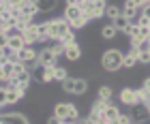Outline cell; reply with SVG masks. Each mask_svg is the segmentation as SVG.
<instances>
[{"instance_id":"6da1fadb","label":"cell","mask_w":150,"mask_h":124,"mask_svg":"<svg viewBox=\"0 0 150 124\" xmlns=\"http://www.w3.org/2000/svg\"><path fill=\"white\" fill-rule=\"evenodd\" d=\"M122 60H125V54L118 47H112V49H105L103 56H101V66H103L105 73H116L122 68Z\"/></svg>"},{"instance_id":"7a4b0ae2","label":"cell","mask_w":150,"mask_h":124,"mask_svg":"<svg viewBox=\"0 0 150 124\" xmlns=\"http://www.w3.org/2000/svg\"><path fill=\"white\" fill-rule=\"evenodd\" d=\"M47 26H50V39H62L67 32H71V24L64 17L47 19Z\"/></svg>"},{"instance_id":"3957f363","label":"cell","mask_w":150,"mask_h":124,"mask_svg":"<svg viewBox=\"0 0 150 124\" xmlns=\"http://www.w3.org/2000/svg\"><path fill=\"white\" fill-rule=\"evenodd\" d=\"M118 99L122 105H127V107H133V105H137L139 103V96H137V88H120V94H118Z\"/></svg>"},{"instance_id":"277c9868","label":"cell","mask_w":150,"mask_h":124,"mask_svg":"<svg viewBox=\"0 0 150 124\" xmlns=\"http://www.w3.org/2000/svg\"><path fill=\"white\" fill-rule=\"evenodd\" d=\"M39 64L47 68V66H58V56L54 54L50 47H43V49L39 51Z\"/></svg>"},{"instance_id":"5b68a950","label":"cell","mask_w":150,"mask_h":124,"mask_svg":"<svg viewBox=\"0 0 150 124\" xmlns=\"http://www.w3.org/2000/svg\"><path fill=\"white\" fill-rule=\"evenodd\" d=\"M4 88H6V105H15L26 94V90H22V88H17V86H4Z\"/></svg>"},{"instance_id":"8992f818","label":"cell","mask_w":150,"mask_h":124,"mask_svg":"<svg viewBox=\"0 0 150 124\" xmlns=\"http://www.w3.org/2000/svg\"><path fill=\"white\" fill-rule=\"evenodd\" d=\"M39 24H30L28 28H26L24 32H22V39L26 41V45H35V43H39Z\"/></svg>"},{"instance_id":"52a82bcc","label":"cell","mask_w":150,"mask_h":124,"mask_svg":"<svg viewBox=\"0 0 150 124\" xmlns=\"http://www.w3.org/2000/svg\"><path fill=\"white\" fill-rule=\"evenodd\" d=\"M139 64V49L131 47L127 54H125V60H122V68H135Z\"/></svg>"},{"instance_id":"ba28073f","label":"cell","mask_w":150,"mask_h":124,"mask_svg":"<svg viewBox=\"0 0 150 124\" xmlns=\"http://www.w3.org/2000/svg\"><path fill=\"white\" fill-rule=\"evenodd\" d=\"M19 60L22 62H32V60H37L39 58V51L35 49V45H26L24 49H19Z\"/></svg>"},{"instance_id":"9c48e42d","label":"cell","mask_w":150,"mask_h":124,"mask_svg":"<svg viewBox=\"0 0 150 124\" xmlns=\"http://www.w3.org/2000/svg\"><path fill=\"white\" fill-rule=\"evenodd\" d=\"M81 15H84V11L79 9V4H67L62 17L67 19V22H73V19H77V17H81Z\"/></svg>"},{"instance_id":"30bf717a","label":"cell","mask_w":150,"mask_h":124,"mask_svg":"<svg viewBox=\"0 0 150 124\" xmlns=\"http://www.w3.org/2000/svg\"><path fill=\"white\" fill-rule=\"evenodd\" d=\"M2 120L4 122H11V124H30L28 118L19 111H9V113H2Z\"/></svg>"},{"instance_id":"8fae6325","label":"cell","mask_w":150,"mask_h":124,"mask_svg":"<svg viewBox=\"0 0 150 124\" xmlns=\"http://www.w3.org/2000/svg\"><path fill=\"white\" fill-rule=\"evenodd\" d=\"M131 109H133V113H131V118H133V122H142L144 118H148V116H150L144 103H137V105H133Z\"/></svg>"},{"instance_id":"7c38bea8","label":"cell","mask_w":150,"mask_h":124,"mask_svg":"<svg viewBox=\"0 0 150 124\" xmlns=\"http://www.w3.org/2000/svg\"><path fill=\"white\" fill-rule=\"evenodd\" d=\"M64 58L69 60V62H77L81 58V47L75 43V45H67V49H64Z\"/></svg>"},{"instance_id":"4fadbf2b","label":"cell","mask_w":150,"mask_h":124,"mask_svg":"<svg viewBox=\"0 0 150 124\" xmlns=\"http://www.w3.org/2000/svg\"><path fill=\"white\" fill-rule=\"evenodd\" d=\"M47 47H50L58 58L64 56V49H67V45L62 43V39H50V41H47Z\"/></svg>"},{"instance_id":"5bb4252c","label":"cell","mask_w":150,"mask_h":124,"mask_svg":"<svg viewBox=\"0 0 150 124\" xmlns=\"http://www.w3.org/2000/svg\"><path fill=\"white\" fill-rule=\"evenodd\" d=\"M6 47H11L13 51H19V49H24V47H26V41L22 39V34H11Z\"/></svg>"},{"instance_id":"9a60e30c","label":"cell","mask_w":150,"mask_h":124,"mask_svg":"<svg viewBox=\"0 0 150 124\" xmlns=\"http://www.w3.org/2000/svg\"><path fill=\"white\" fill-rule=\"evenodd\" d=\"M120 109L116 107V105H112V103H107V107H105V111H103V118L105 120H110V122H114V120H118L120 118Z\"/></svg>"},{"instance_id":"2e32d148","label":"cell","mask_w":150,"mask_h":124,"mask_svg":"<svg viewBox=\"0 0 150 124\" xmlns=\"http://www.w3.org/2000/svg\"><path fill=\"white\" fill-rule=\"evenodd\" d=\"M116 34H118V30H116L114 24H105L103 28H101V39H105V41L116 39Z\"/></svg>"},{"instance_id":"e0dca14e","label":"cell","mask_w":150,"mask_h":124,"mask_svg":"<svg viewBox=\"0 0 150 124\" xmlns=\"http://www.w3.org/2000/svg\"><path fill=\"white\" fill-rule=\"evenodd\" d=\"M112 24L116 26V30H118V32H125V34H127V30H129V28H131V22H129V19H127L125 15L116 17V19H114Z\"/></svg>"},{"instance_id":"ac0fdd59","label":"cell","mask_w":150,"mask_h":124,"mask_svg":"<svg viewBox=\"0 0 150 124\" xmlns=\"http://www.w3.org/2000/svg\"><path fill=\"white\" fill-rule=\"evenodd\" d=\"M54 79H56V66L43 68V73H41V81H43V84H52Z\"/></svg>"},{"instance_id":"d6986e66","label":"cell","mask_w":150,"mask_h":124,"mask_svg":"<svg viewBox=\"0 0 150 124\" xmlns=\"http://www.w3.org/2000/svg\"><path fill=\"white\" fill-rule=\"evenodd\" d=\"M88 92V81L86 79H75V88H73V94L75 96H81V94H86Z\"/></svg>"},{"instance_id":"ffe728a7","label":"cell","mask_w":150,"mask_h":124,"mask_svg":"<svg viewBox=\"0 0 150 124\" xmlns=\"http://www.w3.org/2000/svg\"><path fill=\"white\" fill-rule=\"evenodd\" d=\"M122 15V9H120V6H116V4H107V9H105V17L107 19H112V22H114V19L116 17H120Z\"/></svg>"},{"instance_id":"44dd1931","label":"cell","mask_w":150,"mask_h":124,"mask_svg":"<svg viewBox=\"0 0 150 124\" xmlns=\"http://www.w3.org/2000/svg\"><path fill=\"white\" fill-rule=\"evenodd\" d=\"M112 96H114V90H112V86L103 84V86L99 88V99H101V101H112Z\"/></svg>"},{"instance_id":"7402d4cb","label":"cell","mask_w":150,"mask_h":124,"mask_svg":"<svg viewBox=\"0 0 150 124\" xmlns=\"http://www.w3.org/2000/svg\"><path fill=\"white\" fill-rule=\"evenodd\" d=\"M56 0H41V2H39V11L41 13H50V11H54V9H56Z\"/></svg>"},{"instance_id":"603a6c76","label":"cell","mask_w":150,"mask_h":124,"mask_svg":"<svg viewBox=\"0 0 150 124\" xmlns=\"http://www.w3.org/2000/svg\"><path fill=\"white\" fill-rule=\"evenodd\" d=\"M62 84V90L67 94H73V88H75V77H67L64 81H60Z\"/></svg>"},{"instance_id":"cb8c5ba5","label":"cell","mask_w":150,"mask_h":124,"mask_svg":"<svg viewBox=\"0 0 150 124\" xmlns=\"http://www.w3.org/2000/svg\"><path fill=\"white\" fill-rule=\"evenodd\" d=\"M69 24H71V30H81V28H84V26L88 24V19H86L84 15H81V17L73 19V22H69Z\"/></svg>"},{"instance_id":"d4e9b609","label":"cell","mask_w":150,"mask_h":124,"mask_svg":"<svg viewBox=\"0 0 150 124\" xmlns=\"http://www.w3.org/2000/svg\"><path fill=\"white\" fill-rule=\"evenodd\" d=\"M62 43H64V45H75V43H77V37H75V32H73V30H71V32H67L64 37H62Z\"/></svg>"},{"instance_id":"484cf974","label":"cell","mask_w":150,"mask_h":124,"mask_svg":"<svg viewBox=\"0 0 150 124\" xmlns=\"http://www.w3.org/2000/svg\"><path fill=\"white\" fill-rule=\"evenodd\" d=\"M67 77H69V71L64 66H56V81H64Z\"/></svg>"},{"instance_id":"4316f807","label":"cell","mask_w":150,"mask_h":124,"mask_svg":"<svg viewBox=\"0 0 150 124\" xmlns=\"http://www.w3.org/2000/svg\"><path fill=\"white\" fill-rule=\"evenodd\" d=\"M112 124H133V118H131V116H127V113H120V118L114 120Z\"/></svg>"},{"instance_id":"83f0119b","label":"cell","mask_w":150,"mask_h":124,"mask_svg":"<svg viewBox=\"0 0 150 124\" xmlns=\"http://www.w3.org/2000/svg\"><path fill=\"white\" fill-rule=\"evenodd\" d=\"M139 64H150V51L148 49L139 51Z\"/></svg>"},{"instance_id":"f1b7e54d","label":"cell","mask_w":150,"mask_h":124,"mask_svg":"<svg viewBox=\"0 0 150 124\" xmlns=\"http://www.w3.org/2000/svg\"><path fill=\"white\" fill-rule=\"evenodd\" d=\"M127 37H129V39H133V37H139V26H137V24H131V28L127 30Z\"/></svg>"},{"instance_id":"f546056e","label":"cell","mask_w":150,"mask_h":124,"mask_svg":"<svg viewBox=\"0 0 150 124\" xmlns=\"http://www.w3.org/2000/svg\"><path fill=\"white\" fill-rule=\"evenodd\" d=\"M4 105H6V88L0 86V109H2Z\"/></svg>"},{"instance_id":"4dcf8cb0","label":"cell","mask_w":150,"mask_h":124,"mask_svg":"<svg viewBox=\"0 0 150 124\" xmlns=\"http://www.w3.org/2000/svg\"><path fill=\"white\" fill-rule=\"evenodd\" d=\"M139 37L142 39H148L150 37V26H139Z\"/></svg>"},{"instance_id":"1f68e13d","label":"cell","mask_w":150,"mask_h":124,"mask_svg":"<svg viewBox=\"0 0 150 124\" xmlns=\"http://www.w3.org/2000/svg\"><path fill=\"white\" fill-rule=\"evenodd\" d=\"M26 4H28V0H13V6H19V9H24Z\"/></svg>"},{"instance_id":"d6a6232c","label":"cell","mask_w":150,"mask_h":124,"mask_svg":"<svg viewBox=\"0 0 150 124\" xmlns=\"http://www.w3.org/2000/svg\"><path fill=\"white\" fill-rule=\"evenodd\" d=\"M47 124H62V120H60V118H56V116H50V120H47Z\"/></svg>"},{"instance_id":"836d02e7","label":"cell","mask_w":150,"mask_h":124,"mask_svg":"<svg viewBox=\"0 0 150 124\" xmlns=\"http://www.w3.org/2000/svg\"><path fill=\"white\" fill-rule=\"evenodd\" d=\"M142 15L150 19V4H146V6H142Z\"/></svg>"},{"instance_id":"e575fe53","label":"cell","mask_w":150,"mask_h":124,"mask_svg":"<svg viewBox=\"0 0 150 124\" xmlns=\"http://www.w3.org/2000/svg\"><path fill=\"white\" fill-rule=\"evenodd\" d=\"M79 124H97V122H94V120H90V118L86 116V118H79Z\"/></svg>"},{"instance_id":"d590c367","label":"cell","mask_w":150,"mask_h":124,"mask_svg":"<svg viewBox=\"0 0 150 124\" xmlns=\"http://www.w3.org/2000/svg\"><path fill=\"white\" fill-rule=\"evenodd\" d=\"M142 86H144V88H146V90L150 92V77H148V79H146V81H144V84H142Z\"/></svg>"},{"instance_id":"8d00e7d4","label":"cell","mask_w":150,"mask_h":124,"mask_svg":"<svg viewBox=\"0 0 150 124\" xmlns=\"http://www.w3.org/2000/svg\"><path fill=\"white\" fill-rule=\"evenodd\" d=\"M97 124H112V122H110V120H105V118H101V120H99Z\"/></svg>"},{"instance_id":"74e56055","label":"cell","mask_w":150,"mask_h":124,"mask_svg":"<svg viewBox=\"0 0 150 124\" xmlns=\"http://www.w3.org/2000/svg\"><path fill=\"white\" fill-rule=\"evenodd\" d=\"M146 4H150V0H139V6H146Z\"/></svg>"},{"instance_id":"f35d334b","label":"cell","mask_w":150,"mask_h":124,"mask_svg":"<svg viewBox=\"0 0 150 124\" xmlns=\"http://www.w3.org/2000/svg\"><path fill=\"white\" fill-rule=\"evenodd\" d=\"M39 2L41 0H28V4H37V6H39Z\"/></svg>"},{"instance_id":"ab89813d","label":"cell","mask_w":150,"mask_h":124,"mask_svg":"<svg viewBox=\"0 0 150 124\" xmlns=\"http://www.w3.org/2000/svg\"><path fill=\"white\" fill-rule=\"evenodd\" d=\"M144 105H146V109H148V113H150V99H148V101L144 103Z\"/></svg>"},{"instance_id":"60d3db41","label":"cell","mask_w":150,"mask_h":124,"mask_svg":"<svg viewBox=\"0 0 150 124\" xmlns=\"http://www.w3.org/2000/svg\"><path fill=\"white\" fill-rule=\"evenodd\" d=\"M2 2H4V4H13V0H2Z\"/></svg>"},{"instance_id":"b9f144b4","label":"cell","mask_w":150,"mask_h":124,"mask_svg":"<svg viewBox=\"0 0 150 124\" xmlns=\"http://www.w3.org/2000/svg\"><path fill=\"white\" fill-rule=\"evenodd\" d=\"M0 124H11V122H4V120H2V122H0Z\"/></svg>"},{"instance_id":"7bdbcfd3","label":"cell","mask_w":150,"mask_h":124,"mask_svg":"<svg viewBox=\"0 0 150 124\" xmlns=\"http://www.w3.org/2000/svg\"><path fill=\"white\" fill-rule=\"evenodd\" d=\"M146 41H148V45H150V37H148V39H146Z\"/></svg>"},{"instance_id":"ee69618b","label":"cell","mask_w":150,"mask_h":124,"mask_svg":"<svg viewBox=\"0 0 150 124\" xmlns=\"http://www.w3.org/2000/svg\"><path fill=\"white\" fill-rule=\"evenodd\" d=\"M75 124H79V122H75Z\"/></svg>"},{"instance_id":"f6af8a7d","label":"cell","mask_w":150,"mask_h":124,"mask_svg":"<svg viewBox=\"0 0 150 124\" xmlns=\"http://www.w3.org/2000/svg\"><path fill=\"white\" fill-rule=\"evenodd\" d=\"M133 124H137V122H133Z\"/></svg>"},{"instance_id":"bcb514c9","label":"cell","mask_w":150,"mask_h":124,"mask_svg":"<svg viewBox=\"0 0 150 124\" xmlns=\"http://www.w3.org/2000/svg\"><path fill=\"white\" fill-rule=\"evenodd\" d=\"M148 26H150V24H148Z\"/></svg>"}]
</instances>
